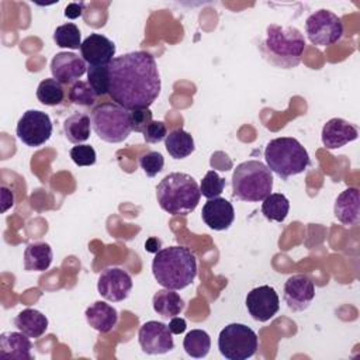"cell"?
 Returning <instances> with one entry per match:
<instances>
[{"label":"cell","mask_w":360,"mask_h":360,"mask_svg":"<svg viewBox=\"0 0 360 360\" xmlns=\"http://www.w3.org/2000/svg\"><path fill=\"white\" fill-rule=\"evenodd\" d=\"M91 120L84 112H75L69 115L63 122V132L69 142L80 145L90 136Z\"/></svg>","instance_id":"25"},{"label":"cell","mask_w":360,"mask_h":360,"mask_svg":"<svg viewBox=\"0 0 360 360\" xmlns=\"http://www.w3.org/2000/svg\"><path fill=\"white\" fill-rule=\"evenodd\" d=\"M359 129L352 122L343 118H330L322 128V143L326 149H338L357 139Z\"/></svg>","instance_id":"17"},{"label":"cell","mask_w":360,"mask_h":360,"mask_svg":"<svg viewBox=\"0 0 360 360\" xmlns=\"http://www.w3.org/2000/svg\"><path fill=\"white\" fill-rule=\"evenodd\" d=\"M183 347L188 356L194 359H202L210 353L211 338L205 330L193 329L186 335L183 340Z\"/></svg>","instance_id":"28"},{"label":"cell","mask_w":360,"mask_h":360,"mask_svg":"<svg viewBox=\"0 0 360 360\" xmlns=\"http://www.w3.org/2000/svg\"><path fill=\"white\" fill-rule=\"evenodd\" d=\"M160 246H162V242L160 239L152 236L149 238L146 242H145V250L146 252H150V253H158L160 250Z\"/></svg>","instance_id":"41"},{"label":"cell","mask_w":360,"mask_h":360,"mask_svg":"<svg viewBox=\"0 0 360 360\" xmlns=\"http://www.w3.org/2000/svg\"><path fill=\"white\" fill-rule=\"evenodd\" d=\"M97 290L104 300L120 302L129 295L132 290V278L121 267H107L98 276Z\"/></svg>","instance_id":"11"},{"label":"cell","mask_w":360,"mask_h":360,"mask_svg":"<svg viewBox=\"0 0 360 360\" xmlns=\"http://www.w3.org/2000/svg\"><path fill=\"white\" fill-rule=\"evenodd\" d=\"M335 217L343 225H357L360 221V197L357 187H349L342 191L333 207Z\"/></svg>","instance_id":"20"},{"label":"cell","mask_w":360,"mask_h":360,"mask_svg":"<svg viewBox=\"0 0 360 360\" xmlns=\"http://www.w3.org/2000/svg\"><path fill=\"white\" fill-rule=\"evenodd\" d=\"M305 48V39L295 27L270 24L266 28V38L262 44L263 56L273 65L284 69L300 63Z\"/></svg>","instance_id":"4"},{"label":"cell","mask_w":360,"mask_h":360,"mask_svg":"<svg viewBox=\"0 0 360 360\" xmlns=\"http://www.w3.org/2000/svg\"><path fill=\"white\" fill-rule=\"evenodd\" d=\"M87 83L91 86L97 96L108 94V65L105 66H89Z\"/></svg>","instance_id":"32"},{"label":"cell","mask_w":360,"mask_h":360,"mask_svg":"<svg viewBox=\"0 0 360 360\" xmlns=\"http://www.w3.org/2000/svg\"><path fill=\"white\" fill-rule=\"evenodd\" d=\"M264 159L271 173H276L283 180L302 173L311 165L307 149L291 136L271 139L266 145Z\"/></svg>","instance_id":"5"},{"label":"cell","mask_w":360,"mask_h":360,"mask_svg":"<svg viewBox=\"0 0 360 360\" xmlns=\"http://www.w3.org/2000/svg\"><path fill=\"white\" fill-rule=\"evenodd\" d=\"M259 347V338L253 329L243 323L226 325L218 336V349L228 360H246Z\"/></svg>","instance_id":"8"},{"label":"cell","mask_w":360,"mask_h":360,"mask_svg":"<svg viewBox=\"0 0 360 360\" xmlns=\"http://www.w3.org/2000/svg\"><path fill=\"white\" fill-rule=\"evenodd\" d=\"M138 342L146 354H163L174 347L169 326L158 321H148L139 328Z\"/></svg>","instance_id":"12"},{"label":"cell","mask_w":360,"mask_h":360,"mask_svg":"<svg viewBox=\"0 0 360 360\" xmlns=\"http://www.w3.org/2000/svg\"><path fill=\"white\" fill-rule=\"evenodd\" d=\"M83 14V4H77V3H70L66 6L65 8V15L68 18H77Z\"/></svg>","instance_id":"40"},{"label":"cell","mask_w":360,"mask_h":360,"mask_svg":"<svg viewBox=\"0 0 360 360\" xmlns=\"http://www.w3.org/2000/svg\"><path fill=\"white\" fill-rule=\"evenodd\" d=\"M169 329H170V332H172V335L174 333V335H180V333H183L184 330H186V328H187V323H186V321L183 319V318H179V316H173L172 319H170V322H169Z\"/></svg>","instance_id":"38"},{"label":"cell","mask_w":360,"mask_h":360,"mask_svg":"<svg viewBox=\"0 0 360 360\" xmlns=\"http://www.w3.org/2000/svg\"><path fill=\"white\" fill-rule=\"evenodd\" d=\"M37 98L39 103L53 107L63 101L65 91L62 87V83H59L56 79H44L39 82L37 87Z\"/></svg>","instance_id":"29"},{"label":"cell","mask_w":360,"mask_h":360,"mask_svg":"<svg viewBox=\"0 0 360 360\" xmlns=\"http://www.w3.org/2000/svg\"><path fill=\"white\" fill-rule=\"evenodd\" d=\"M70 158L77 166H91L96 163V150L90 145H76L70 149Z\"/></svg>","instance_id":"35"},{"label":"cell","mask_w":360,"mask_h":360,"mask_svg":"<svg viewBox=\"0 0 360 360\" xmlns=\"http://www.w3.org/2000/svg\"><path fill=\"white\" fill-rule=\"evenodd\" d=\"M152 305L155 312L165 319L177 316L184 309L183 298L176 292V290L169 288L159 290L152 298Z\"/></svg>","instance_id":"24"},{"label":"cell","mask_w":360,"mask_h":360,"mask_svg":"<svg viewBox=\"0 0 360 360\" xmlns=\"http://www.w3.org/2000/svg\"><path fill=\"white\" fill-rule=\"evenodd\" d=\"M131 129L135 132H143L146 127L152 122V111L145 107L129 110Z\"/></svg>","instance_id":"36"},{"label":"cell","mask_w":360,"mask_h":360,"mask_svg":"<svg viewBox=\"0 0 360 360\" xmlns=\"http://www.w3.org/2000/svg\"><path fill=\"white\" fill-rule=\"evenodd\" d=\"M87 323L96 329L97 332L107 333L112 330L118 322V312L117 309L104 302V301H96L93 302L84 312Z\"/></svg>","instance_id":"21"},{"label":"cell","mask_w":360,"mask_h":360,"mask_svg":"<svg viewBox=\"0 0 360 360\" xmlns=\"http://www.w3.org/2000/svg\"><path fill=\"white\" fill-rule=\"evenodd\" d=\"M200 198V187L187 173H169L156 187V200L160 208L172 215H187L193 212Z\"/></svg>","instance_id":"3"},{"label":"cell","mask_w":360,"mask_h":360,"mask_svg":"<svg viewBox=\"0 0 360 360\" xmlns=\"http://www.w3.org/2000/svg\"><path fill=\"white\" fill-rule=\"evenodd\" d=\"M160 87L156 60L146 51L124 53L108 65V96L127 110L149 108L158 98Z\"/></svg>","instance_id":"1"},{"label":"cell","mask_w":360,"mask_h":360,"mask_svg":"<svg viewBox=\"0 0 360 360\" xmlns=\"http://www.w3.org/2000/svg\"><path fill=\"white\" fill-rule=\"evenodd\" d=\"M273 190V173L260 160H246L233 169L232 191L240 201H263Z\"/></svg>","instance_id":"6"},{"label":"cell","mask_w":360,"mask_h":360,"mask_svg":"<svg viewBox=\"0 0 360 360\" xmlns=\"http://www.w3.org/2000/svg\"><path fill=\"white\" fill-rule=\"evenodd\" d=\"M139 166L141 169H143V172L146 173V176L149 177H155L165 166V159L162 156V153L150 150L143 153L139 158Z\"/></svg>","instance_id":"34"},{"label":"cell","mask_w":360,"mask_h":360,"mask_svg":"<svg viewBox=\"0 0 360 360\" xmlns=\"http://www.w3.org/2000/svg\"><path fill=\"white\" fill-rule=\"evenodd\" d=\"M14 325L27 336L37 339L48 329V318L38 309L25 308L14 318Z\"/></svg>","instance_id":"22"},{"label":"cell","mask_w":360,"mask_h":360,"mask_svg":"<svg viewBox=\"0 0 360 360\" xmlns=\"http://www.w3.org/2000/svg\"><path fill=\"white\" fill-rule=\"evenodd\" d=\"M165 146L169 155L174 159H184L194 152V139L191 134L186 132L183 128H176L170 131L165 138Z\"/></svg>","instance_id":"26"},{"label":"cell","mask_w":360,"mask_h":360,"mask_svg":"<svg viewBox=\"0 0 360 360\" xmlns=\"http://www.w3.org/2000/svg\"><path fill=\"white\" fill-rule=\"evenodd\" d=\"M224 187H225V179L219 177V174L215 170H208L204 179L201 180L200 191L207 200H211V198L219 197L221 193L224 191Z\"/></svg>","instance_id":"33"},{"label":"cell","mask_w":360,"mask_h":360,"mask_svg":"<svg viewBox=\"0 0 360 360\" xmlns=\"http://www.w3.org/2000/svg\"><path fill=\"white\" fill-rule=\"evenodd\" d=\"M15 132L22 143L31 148H38L51 138L52 121L44 111L27 110L20 117Z\"/></svg>","instance_id":"10"},{"label":"cell","mask_w":360,"mask_h":360,"mask_svg":"<svg viewBox=\"0 0 360 360\" xmlns=\"http://www.w3.org/2000/svg\"><path fill=\"white\" fill-rule=\"evenodd\" d=\"M305 34L314 45L328 46L342 38L343 22L335 13L321 8L305 20Z\"/></svg>","instance_id":"9"},{"label":"cell","mask_w":360,"mask_h":360,"mask_svg":"<svg viewBox=\"0 0 360 360\" xmlns=\"http://www.w3.org/2000/svg\"><path fill=\"white\" fill-rule=\"evenodd\" d=\"M86 72L84 59L73 52H58L51 60V73L62 84L77 82Z\"/></svg>","instance_id":"16"},{"label":"cell","mask_w":360,"mask_h":360,"mask_svg":"<svg viewBox=\"0 0 360 360\" xmlns=\"http://www.w3.org/2000/svg\"><path fill=\"white\" fill-rule=\"evenodd\" d=\"M314 297L315 287L308 276L294 274L287 278L284 284V301L291 311L300 312L307 309Z\"/></svg>","instance_id":"14"},{"label":"cell","mask_w":360,"mask_h":360,"mask_svg":"<svg viewBox=\"0 0 360 360\" xmlns=\"http://www.w3.org/2000/svg\"><path fill=\"white\" fill-rule=\"evenodd\" d=\"M53 41L60 48L68 49H79L82 45L80 41V30L73 22H66L56 27L53 32Z\"/></svg>","instance_id":"30"},{"label":"cell","mask_w":360,"mask_h":360,"mask_svg":"<svg viewBox=\"0 0 360 360\" xmlns=\"http://www.w3.org/2000/svg\"><path fill=\"white\" fill-rule=\"evenodd\" d=\"M201 218L205 225H208V228L214 231H225L232 225L235 219V211L228 200L217 197L208 200L204 204Z\"/></svg>","instance_id":"18"},{"label":"cell","mask_w":360,"mask_h":360,"mask_svg":"<svg viewBox=\"0 0 360 360\" xmlns=\"http://www.w3.org/2000/svg\"><path fill=\"white\" fill-rule=\"evenodd\" d=\"M32 343L30 336L20 332H4L0 335V359L31 360Z\"/></svg>","instance_id":"19"},{"label":"cell","mask_w":360,"mask_h":360,"mask_svg":"<svg viewBox=\"0 0 360 360\" xmlns=\"http://www.w3.org/2000/svg\"><path fill=\"white\" fill-rule=\"evenodd\" d=\"M52 259V249L46 242H32L24 250V269L27 271H45Z\"/></svg>","instance_id":"23"},{"label":"cell","mask_w":360,"mask_h":360,"mask_svg":"<svg viewBox=\"0 0 360 360\" xmlns=\"http://www.w3.org/2000/svg\"><path fill=\"white\" fill-rule=\"evenodd\" d=\"M152 273L163 288L183 290L197 276V260L188 248L169 246L155 253Z\"/></svg>","instance_id":"2"},{"label":"cell","mask_w":360,"mask_h":360,"mask_svg":"<svg viewBox=\"0 0 360 360\" xmlns=\"http://www.w3.org/2000/svg\"><path fill=\"white\" fill-rule=\"evenodd\" d=\"M142 134H143V141L145 142L156 143V142H160L166 138L167 128H166V124L163 121H152Z\"/></svg>","instance_id":"37"},{"label":"cell","mask_w":360,"mask_h":360,"mask_svg":"<svg viewBox=\"0 0 360 360\" xmlns=\"http://www.w3.org/2000/svg\"><path fill=\"white\" fill-rule=\"evenodd\" d=\"M69 100L73 104L77 105H83V107H90L94 104L97 94L94 93V90L91 89V86L87 82L83 80H77L75 83H72L69 93H68Z\"/></svg>","instance_id":"31"},{"label":"cell","mask_w":360,"mask_h":360,"mask_svg":"<svg viewBox=\"0 0 360 360\" xmlns=\"http://www.w3.org/2000/svg\"><path fill=\"white\" fill-rule=\"evenodd\" d=\"M290 211V201L281 193H270L262 202V214L269 221L283 222Z\"/></svg>","instance_id":"27"},{"label":"cell","mask_w":360,"mask_h":360,"mask_svg":"<svg viewBox=\"0 0 360 360\" xmlns=\"http://www.w3.org/2000/svg\"><path fill=\"white\" fill-rule=\"evenodd\" d=\"M90 120L96 135L108 143H120L125 141L132 131L129 110L114 101L96 105L91 111Z\"/></svg>","instance_id":"7"},{"label":"cell","mask_w":360,"mask_h":360,"mask_svg":"<svg viewBox=\"0 0 360 360\" xmlns=\"http://www.w3.org/2000/svg\"><path fill=\"white\" fill-rule=\"evenodd\" d=\"M246 308L257 322H267L280 309V300L276 290L270 285H259L246 295Z\"/></svg>","instance_id":"13"},{"label":"cell","mask_w":360,"mask_h":360,"mask_svg":"<svg viewBox=\"0 0 360 360\" xmlns=\"http://www.w3.org/2000/svg\"><path fill=\"white\" fill-rule=\"evenodd\" d=\"M13 204H14L13 193L7 187L1 186V212L7 211L10 207H13Z\"/></svg>","instance_id":"39"},{"label":"cell","mask_w":360,"mask_h":360,"mask_svg":"<svg viewBox=\"0 0 360 360\" xmlns=\"http://www.w3.org/2000/svg\"><path fill=\"white\" fill-rule=\"evenodd\" d=\"M80 52L89 66H105L114 59L115 44L107 37L93 32L82 42Z\"/></svg>","instance_id":"15"}]
</instances>
